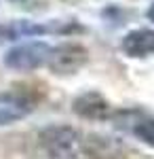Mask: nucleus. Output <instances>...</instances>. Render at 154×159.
Here are the masks:
<instances>
[{"label": "nucleus", "mask_w": 154, "mask_h": 159, "mask_svg": "<svg viewBox=\"0 0 154 159\" xmlns=\"http://www.w3.org/2000/svg\"><path fill=\"white\" fill-rule=\"evenodd\" d=\"M40 144L53 159H76L80 151V136L68 125H53L40 132Z\"/></svg>", "instance_id": "f257e3e1"}, {"label": "nucleus", "mask_w": 154, "mask_h": 159, "mask_svg": "<svg viewBox=\"0 0 154 159\" xmlns=\"http://www.w3.org/2000/svg\"><path fill=\"white\" fill-rule=\"evenodd\" d=\"M49 55H51V47L47 43H40V40L24 43L6 51L4 66L11 70H36L49 61Z\"/></svg>", "instance_id": "f03ea898"}, {"label": "nucleus", "mask_w": 154, "mask_h": 159, "mask_svg": "<svg viewBox=\"0 0 154 159\" xmlns=\"http://www.w3.org/2000/svg\"><path fill=\"white\" fill-rule=\"evenodd\" d=\"M87 57H89V53L83 45L66 43V45H59V47H51V55H49L47 66L53 72L70 74V72H76L80 66H84Z\"/></svg>", "instance_id": "7ed1b4c3"}, {"label": "nucleus", "mask_w": 154, "mask_h": 159, "mask_svg": "<svg viewBox=\"0 0 154 159\" xmlns=\"http://www.w3.org/2000/svg\"><path fill=\"white\" fill-rule=\"evenodd\" d=\"M34 100L21 91H6L0 93V125H9L28 117L34 110Z\"/></svg>", "instance_id": "20e7f679"}, {"label": "nucleus", "mask_w": 154, "mask_h": 159, "mask_svg": "<svg viewBox=\"0 0 154 159\" xmlns=\"http://www.w3.org/2000/svg\"><path fill=\"white\" fill-rule=\"evenodd\" d=\"M72 108L83 119H106L108 112H110V104L97 91H84L74 100Z\"/></svg>", "instance_id": "39448f33"}, {"label": "nucleus", "mask_w": 154, "mask_h": 159, "mask_svg": "<svg viewBox=\"0 0 154 159\" xmlns=\"http://www.w3.org/2000/svg\"><path fill=\"white\" fill-rule=\"evenodd\" d=\"M122 51L129 57H146L154 53V30H133L122 38Z\"/></svg>", "instance_id": "423d86ee"}, {"label": "nucleus", "mask_w": 154, "mask_h": 159, "mask_svg": "<svg viewBox=\"0 0 154 159\" xmlns=\"http://www.w3.org/2000/svg\"><path fill=\"white\" fill-rule=\"evenodd\" d=\"M120 119L125 123H118L120 127H127L139 140H143L146 144L154 147V119L146 117L142 112H122Z\"/></svg>", "instance_id": "0eeeda50"}, {"label": "nucleus", "mask_w": 154, "mask_h": 159, "mask_svg": "<svg viewBox=\"0 0 154 159\" xmlns=\"http://www.w3.org/2000/svg\"><path fill=\"white\" fill-rule=\"evenodd\" d=\"M148 19H150V21H154V2L150 4V9H148Z\"/></svg>", "instance_id": "6e6552de"}]
</instances>
